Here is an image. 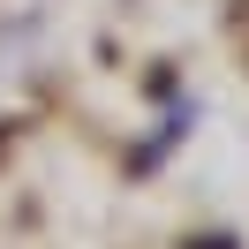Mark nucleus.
<instances>
[{"instance_id": "obj_1", "label": "nucleus", "mask_w": 249, "mask_h": 249, "mask_svg": "<svg viewBox=\"0 0 249 249\" xmlns=\"http://www.w3.org/2000/svg\"><path fill=\"white\" fill-rule=\"evenodd\" d=\"M189 249H234V234H196Z\"/></svg>"}]
</instances>
